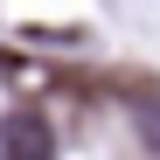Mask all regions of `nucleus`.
Returning a JSON list of instances; mask_svg holds the SVG:
<instances>
[{"instance_id": "f257e3e1", "label": "nucleus", "mask_w": 160, "mask_h": 160, "mask_svg": "<svg viewBox=\"0 0 160 160\" xmlns=\"http://www.w3.org/2000/svg\"><path fill=\"white\" fill-rule=\"evenodd\" d=\"M0 160H49V125L35 112H14L0 125Z\"/></svg>"}, {"instance_id": "f03ea898", "label": "nucleus", "mask_w": 160, "mask_h": 160, "mask_svg": "<svg viewBox=\"0 0 160 160\" xmlns=\"http://www.w3.org/2000/svg\"><path fill=\"white\" fill-rule=\"evenodd\" d=\"M146 112H153V146H160V98H146V104H139V118H146Z\"/></svg>"}]
</instances>
